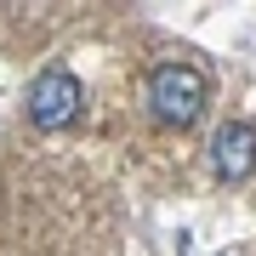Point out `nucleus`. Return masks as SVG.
Masks as SVG:
<instances>
[{
  "label": "nucleus",
  "instance_id": "f03ea898",
  "mask_svg": "<svg viewBox=\"0 0 256 256\" xmlns=\"http://www.w3.org/2000/svg\"><path fill=\"white\" fill-rule=\"evenodd\" d=\"M80 80H74L68 68H46L34 86H28V114H34V126H68L74 114H80Z\"/></svg>",
  "mask_w": 256,
  "mask_h": 256
},
{
  "label": "nucleus",
  "instance_id": "7ed1b4c3",
  "mask_svg": "<svg viewBox=\"0 0 256 256\" xmlns=\"http://www.w3.org/2000/svg\"><path fill=\"white\" fill-rule=\"evenodd\" d=\"M210 165H216L222 182H245V176L256 171V126L228 120V126L210 137Z\"/></svg>",
  "mask_w": 256,
  "mask_h": 256
},
{
  "label": "nucleus",
  "instance_id": "f257e3e1",
  "mask_svg": "<svg viewBox=\"0 0 256 256\" xmlns=\"http://www.w3.org/2000/svg\"><path fill=\"white\" fill-rule=\"evenodd\" d=\"M205 74L182 63V57H171V63H160L154 74H148V102H154V114L165 120V126H194V120L205 114Z\"/></svg>",
  "mask_w": 256,
  "mask_h": 256
}]
</instances>
